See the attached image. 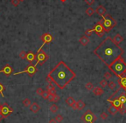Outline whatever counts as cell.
<instances>
[{"label":"cell","instance_id":"23","mask_svg":"<svg viewBox=\"0 0 126 123\" xmlns=\"http://www.w3.org/2000/svg\"><path fill=\"white\" fill-rule=\"evenodd\" d=\"M22 105L24 106V107H30V105H31L32 103H31V101H30V99L25 98L24 100H22Z\"/></svg>","mask_w":126,"mask_h":123},{"label":"cell","instance_id":"15","mask_svg":"<svg viewBox=\"0 0 126 123\" xmlns=\"http://www.w3.org/2000/svg\"><path fill=\"white\" fill-rule=\"evenodd\" d=\"M95 11H96V13L98 14V15H99L100 16H104L106 13V8H105L104 6H102V5H99V6L97 7L96 10Z\"/></svg>","mask_w":126,"mask_h":123},{"label":"cell","instance_id":"39","mask_svg":"<svg viewBox=\"0 0 126 123\" xmlns=\"http://www.w3.org/2000/svg\"><path fill=\"white\" fill-rule=\"evenodd\" d=\"M85 2L88 4V5H93L94 4V2H95V0H85Z\"/></svg>","mask_w":126,"mask_h":123},{"label":"cell","instance_id":"45","mask_svg":"<svg viewBox=\"0 0 126 123\" xmlns=\"http://www.w3.org/2000/svg\"><path fill=\"white\" fill-rule=\"evenodd\" d=\"M60 1H61V2H62V3H64V2H65V1H66V0H60Z\"/></svg>","mask_w":126,"mask_h":123},{"label":"cell","instance_id":"36","mask_svg":"<svg viewBox=\"0 0 126 123\" xmlns=\"http://www.w3.org/2000/svg\"><path fill=\"white\" fill-rule=\"evenodd\" d=\"M94 32V29H88L87 31L85 32V35L88 36V37H89V36H91V34H92V33Z\"/></svg>","mask_w":126,"mask_h":123},{"label":"cell","instance_id":"29","mask_svg":"<svg viewBox=\"0 0 126 123\" xmlns=\"http://www.w3.org/2000/svg\"><path fill=\"white\" fill-rule=\"evenodd\" d=\"M85 88L87 90H91V89H94V84H93V83H91V82H88V83L86 84Z\"/></svg>","mask_w":126,"mask_h":123},{"label":"cell","instance_id":"12","mask_svg":"<svg viewBox=\"0 0 126 123\" xmlns=\"http://www.w3.org/2000/svg\"><path fill=\"white\" fill-rule=\"evenodd\" d=\"M29 108H30V111L33 112V113H34V114L38 113V112L40 110V105H39V104L36 103V102L31 103V105H30Z\"/></svg>","mask_w":126,"mask_h":123},{"label":"cell","instance_id":"37","mask_svg":"<svg viewBox=\"0 0 126 123\" xmlns=\"http://www.w3.org/2000/svg\"><path fill=\"white\" fill-rule=\"evenodd\" d=\"M11 4L13 6L17 7L19 5V4H20V1L19 0H11Z\"/></svg>","mask_w":126,"mask_h":123},{"label":"cell","instance_id":"5","mask_svg":"<svg viewBox=\"0 0 126 123\" xmlns=\"http://www.w3.org/2000/svg\"><path fill=\"white\" fill-rule=\"evenodd\" d=\"M96 119V115L91 110H87L81 117V120L84 123H94Z\"/></svg>","mask_w":126,"mask_h":123},{"label":"cell","instance_id":"32","mask_svg":"<svg viewBox=\"0 0 126 123\" xmlns=\"http://www.w3.org/2000/svg\"><path fill=\"white\" fill-rule=\"evenodd\" d=\"M112 77V75L111 72H106V73L104 74V79H106V80H109V79H111Z\"/></svg>","mask_w":126,"mask_h":123},{"label":"cell","instance_id":"46","mask_svg":"<svg viewBox=\"0 0 126 123\" xmlns=\"http://www.w3.org/2000/svg\"><path fill=\"white\" fill-rule=\"evenodd\" d=\"M124 114H126V108H124Z\"/></svg>","mask_w":126,"mask_h":123},{"label":"cell","instance_id":"3","mask_svg":"<svg viewBox=\"0 0 126 123\" xmlns=\"http://www.w3.org/2000/svg\"><path fill=\"white\" fill-rule=\"evenodd\" d=\"M109 70H111L117 78H119L120 76H122V75L124 74V72L126 71V63L124 62V59L121 58V59H117V60L109 68Z\"/></svg>","mask_w":126,"mask_h":123},{"label":"cell","instance_id":"22","mask_svg":"<svg viewBox=\"0 0 126 123\" xmlns=\"http://www.w3.org/2000/svg\"><path fill=\"white\" fill-rule=\"evenodd\" d=\"M76 105H77V109L81 110V109H83L84 108H85L86 104H85V103H84L82 100H79V101H77V102H76Z\"/></svg>","mask_w":126,"mask_h":123},{"label":"cell","instance_id":"9","mask_svg":"<svg viewBox=\"0 0 126 123\" xmlns=\"http://www.w3.org/2000/svg\"><path fill=\"white\" fill-rule=\"evenodd\" d=\"M48 59V55L44 51H40L37 54V62L36 65H43V64Z\"/></svg>","mask_w":126,"mask_h":123},{"label":"cell","instance_id":"25","mask_svg":"<svg viewBox=\"0 0 126 123\" xmlns=\"http://www.w3.org/2000/svg\"><path fill=\"white\" fill-rule=\"evenodd\" d=\"M108 87H109V89H112V90H113V89H116V87H117V84H116V83L115 82H113V81H110V82H108Z\"/></svg>","mask_w":126,"mask_h":123},{"label":"cell","instance_id":"10","mask_svg":"<svg viewBox=\"0 0 126 123\" xmlns=\"http://www.w3.org/2000/svg\"><path fill=\"white\" fill-rule=\"evenodd\" d=\"M41 40H42V41H43V44H42V46L40 47V48L38 50V52H40V51L42 50L43 46H45V44H48V43H50V42H52V40H53V38H52V34H50L49 33H45V34H43L42 36H41Z\"/></svg>","mask_w":126,"mask_h":123},{"label":"cell","instance_id":"47","mask_svg":"<svg viewBox=\"0 0 126 123\" xmlns=\"http://www.w3.org/2000/svg\"><path fill=\"white\" fill-rule=\"evenodd\" d=\"M19 1H20V2H23V1H24V0H19Z\"/></svg>","mask_w":126,"mask_h":123},{"label":"cell","instance_id":"24","mask_svg":"<svg viewBox=\"0 0 126 123\" xmlns=\"http://www.w3.org/2000/svg\"><path fill=\"white\" fill-rule=\"evenodd\" d=\"M58 107L57 106V104H52L50 107V111L52 112V114H56L57 112H58Z\"/></svg>","mask_w":126,"mask_h":123},{"label":"cell","instance_id":"30","mask_svg":"<svg viewBox=\"0 0 126 123\" xmlns=\"http://www.w3.org/2000/svg\"><path fill=\"white\" fill-rule=\"evenodd\" d=\"M99 117L103 120V121H106V120H107V118H108V114L106 113V112H102L101 114H100V115H99Z\"/></svg>","mask_w":126,"mask_h":123},{"label":"cell","instance_id":"40","mask_svg":"<svg viewBox=\"0 0 126 123\" xmlns=\"http://www.w3.org/2000/svg\"><path fill=\"white\" fill-rule=\"evenodd\" d=\"M56 94V93H55ZM55 94H50L49 95V98H48V101L49 102H52V103H53V98H54V96H55Z\"/></svg>","mask_w":126,"mask_h":123},{"label":"cell","instance_id":"19","mask_svg":"<svg viewBox=\"0 0 126 123\" xmlns=\"http://www.w3.org/2000/svg\"><path fill=\"white\" fill-rule=\"evenodd\" d=\"M76 102L75 101V99L73 98L72 96H69V97H67L65 100V103L70 108H73V106L76 104Z\"/></svg>","mask_w":126,"mask_h":123},{"label":"cell","instance_id":"20","mask_svg":"<svg viewBox=\"0 0 126 123\" xmlns=\"http://www.w3.org/2000/svg\"><path fill=\"white\" fill-rule=\"evenodd\" d=\"M79 41H80V43H81L82 46H87V45L89 43L90 40L89 38H88V36H86V35H83V36H81V38H80V40H79Z\"/></svg>","mask_w":126,"mask_h":123},{"label":"cell","instance_id":"26","mask_svg":"<svg viewBox=\"0 0 126 123\" xmlns=\"http://www.w3.org/2000/svg\"><path fill=\"white\" fill-rule=\"evenodd\" d=\"M86 14H87L88 16H93V15L94 14V10L93 9L92 7H89V8H88V9L86 10Z\"/></svg>","mask_w":126,"mask_h":123},{"label":"cell","instance_id":"44","mask_svg":"<svg viewBox=\"0 0 126 123\" xmlns=\"http://www.w3.org/2000/svg\"><path fill=\"white\" fill-rule=\"evenodd\" d=\"M1 108H2V103H0V114H1Z\"/></svg>","mask_w":126,"mask_h":123},{"label":"cell","instance_id":"28","mask_svg":"<svg viewBox=\"0 0 126 123\" xmlns=\"http://www.w3.org/2000/svg\"><path fill=\"white\" fill-rule=\"evenodd\" d=\"M49 95H50V93L47 91V90H45L44 91V93H43L42 95H41V97H42L44 100H48V98H49Z\"/></svg>","mask_w":126,"mask_h":123},{"label":"cell","instance_id":"11","mask_svg":"<svg viewBox=\"0 0 126 123\" xmlns=\"http://www.w3.org/2000/svg\"><path fill=\"white\" fill-rule=\"evenodd\" d=\"M13 72V68L9 65H6L2 70H0V73H4L6 76L9 77V75H11Z\"/></svg>","mask_w":126,"mask_h":123},{"label":"cell","instance_id":"16","mask_svg":"<svg viewBox=\"0 0 126 123\" xmlns=\"http://www.w3.org/2000/svg\"><path fill=\"white\" fill-rule=\"evenodd\" d=\"M46 90L50 94H55L56 93V85L52 83H48L47 86H46Z\"/></svg>","mask_w":126,"mask_h":123},{"label":"cell","instance_id":"34","mask_svg":"<svg viewBox=\"0 0 126 123\" xmlns=\"http://www.w3.org/2000/svg\"><path fill=\"white\" fill-rule=\"evenodd\" d=\"M26 56H27V53H25L24 51H22L20 54H19V57H20L21 59H26Z\"/></svg>","mask_w":126,"mask_h":123},{"label":"cell","instance_id":"18","mask_svg":"<svg viewBox=\"0 0 126 123\" xmlns=\"http://www.w3.org/2000/svg\"><path fill=\"white\" fill-rule=\"evenodd\" d=\"M92 90H93V93L97 96H100L104 93V89L100 87H94V89Z\"/></svg>","mask_w":126,"mask_h":123},{"label":"cell","instance_id":"42","mask_svg":"<svg viewBox=\"0 0 126 123\" xmlns=\"http://www.w3.org/2000/svg\"><path fill=\"white\" fill-rule=\"evenodd\" d=\"M3 119H4V117L3 116V114H0V121H2Z\"/></svg>","mask_w":126,"mask_h":123},{"label":"cell","instance_id":"4","mask_svg":"<svg viewBox=\"0 0 126 123\" xmlns=\"http://www.w3.org/2000/svg\"><path fill=\"white\" fill-rule=\"evenodd\" d=\"M102 17H103L102 24H103V27L105 29V30H106V32H109L110 30H112V29H113L117 25L116 21L109 14H106Z\"/></svg>","mask_w":126,"mask_h":123},{"label":"cell","instance_id":"35","mask_svg":"<svg viewBox=\"0 0 126 123\" xmlns=\"http://www.w3.org/2000/svg\"><path fill=\"white\" fill-rule=\"evenodd\" d=\"M44 89H42V88H38V89H36V94H38V95H40V96H41V95L44 93Z\"/></svg>","mask_w":126,"mask_h":123},{"label":"cell","instance_id":"17","mask_svg":"<svg viewBox=\"0 0 126 123\" xmlns=\"http://www.w3.org/2000/svg\"><path fill=\"white\" fill-rule=\"evenodd\" d=\"M112 40H113V41L117 45L121 44V43L124 41V38H123V36H122L121 34H116V35H115L114 37L112 38Z\"/></svg>","mask_w":126,"mask_h":123},{"label":"cell","instance_id":"1","mask_svg":"<svg viewBox=\"0 0 126 123\" xmlns=\"http://www.w3.org/2000/svg\"><path fill=\"white\" fill-rule=\"evenodd\" d=\"M94 54L108 68H110L117 59L123 58L124 50L119 45L116 44L110 36H108L94 50Z\"/></svg>","mask_w":126,"mask_h":123},{"label":"cell","instance_id":"7","mask_svg":"<svg viewBox=\"0 0 126 123\" xmlns=\"http://www.w3.org/2000/svg\"><path fill=\"white\" fill-rule=\"evenodd\" d=\"M13 113V108L9 105V103H2V108H1V114L4 118H7L9 114Z\"/></svg>","mask_w":126,"mask_h":123},{"label":"cell","instance_id":"21","mask_svg":"<svg viewBox=\"0 0 126 123\" xmlns=\"http://www.w3.org/2000/svg\"><path fill=\"white\" fill-rule=\"evenodd\" d=\"M107 110H108V113H109L110 114H112V115H115V114L118 112V109H117L115 106H113L112 104L110 107H108Z\"/></svg>","mask_w":126,"mask_h":123},{"label":"cell","instance_id":"27","mask_svg":"<svg viewBox=\"0 0 126 123\" xmlns=\"http://www.w3.org/2000/svg\"><path fill=\"white\" fill-rule=\"evenodd\" d=\"M54 120H55L57 122H62V121H63V116L62 115V114H57L56 116H55Z\"/></svg>","mask_w":126,"mask_h":123},{"label":"cell","instance_id":"31","mask_svg":"<svg viewBox=\"0 0 126 123\" xmlns=\"http://www.w3.org/2000/svg\"><path fill=\"white\" fill-rule=\"evenodd\" d=\"M99 85L101 86V88H106V86L108 85L107 80H106V79H103V80H101L100 82H99Z\"/></svg>","mask_w":126,"mask_h":123},{"label":"cell","instance_id":"33","mask_svg":"<svg viewBox=\"0 0 126 123\" xmlns=\"http://www.w3.org/2000/svg\"><path fill=\"white\" fill-rule=\"evenodd\" d=\"M4 89H5V87L2 84L0 83V95H2V96H4Z\"/></svg>","mask_w":126,"mask_h":123},{"label":"cell","instance_id":"14","mask_svg":"<svg viewBox=\"0 0 126 123\" xmlns=\"http://www.w3.org/2000/svg\"><path fill=\"white\" fill-rule=\"evenodd\" d=\"M117 83L119 84L120 87L126 91V77H119L117 78Z\"/></svg>","mask_w":126,"mask_h":123},{"label":"cell","instance_id":"38","mask_svg":"<svg viewBox=\"0 0 126 123\" xmlns=\"http://www.w3.org/2000/svg\"><path fill=\"white\" fill-rule=\"evenodd\" d=\"M59 100H60V96L55 94V96H54V98H53V103H57L58 102H59Z\"/></svg>","mask_w":126,"mask_h":123},{"label":"cell","instance_id":"43","mask_svg":"<svg viewBox=\"0 0 126 123\" xmlns=\"http://www.w3.org/2000/svg\"><path fill=\"white\" fill-rule=\"evenodd\" d=\"M120 77H126V71H125V72H124V74H123V75H122V76H120Z\"/></svg>","mask_w":126,"mask_h":123},{"label":"cell","instance_id":"13","mask_svg":"<svg viewBox=\"0 0 126 123\" xmlns=\"http://www.w3.org/2000/svg\"><path fill=\"white\" fill-rule=\"evenodd\" d=\"M26 59L27 61H29L30 63H33L36 60V55L33 53V52H28L27 53V56H26Z\"/></svg>","mask_w":126,"mask_h":123},{"label":"cell","instance_id":"2","mask_svg":"<svg viewBox=\"0 0 126 123\" xmlns=\"http://www.w3.org/2000/svg\"><path fill=\"white\" fill-rule=\"evenodd\" d=\"M76 73L63 61H60L48 73L46 81L52 83L60 89H63L76 78Z\"/></svg>","mask_w":126,"mask_h":123},{"label":"cell","instance_id":"6","mask_svg":"<svg viewBox=\"0 0 126 123\" xmlns=\"http://www.w3.org/2000/svg\"><path fill=\"white\" fill-rule=\"evenodd\" d=\"M36 65H37L36 64L35 65H29L26 69L23 70L22 72H16V73H14V76L19 75V74H22V73H27L30 77H33V75L37 72V67H36Z\"/></svg>","mask_w":126,"mask_h":123},{"label":"cell","instance_id":"8","mask_svg":"<svg viewBox=\"0 0 126 123\" xmlns=\"http://www.w3.org/2000/svg\"><path fill=\"white\" fill-rule=\"evenodd\" d=\"M93 29H94V32H96L97 35L99 36V37H103L105 33H106V30H105V29L103 27V24H102V20H99Z\"/></svg>","mask_w":126,"mask_h":123},{"label":"cell","instance_id":"41","mask_svg":"<svg viewBox=\"0 0 126 123\" xmlns=\"http://www.w3.org/2000/svg\"><path fill=\"white\" fill-rule=\"evenodd\" d=\"M49 123H57V121L54 120V119H51L49 121Z\"/></svg>","mask_w":126,"mask_h":123}]
</instances>
